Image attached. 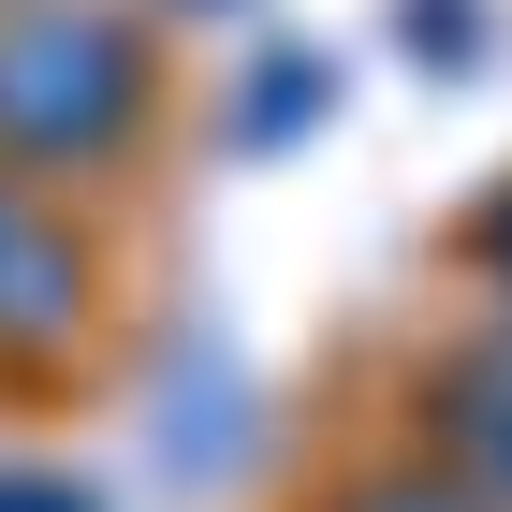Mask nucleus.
Instances as JSON below:
<instances>
[{
    "instance_id": "obj_1",
    "label": "nucleus",
    "mask_w": 512,
    "mask_h": 512,
    "mask_svg": "<svg viewBox=\"0 0 512 512\" xmlns=\"http://www.w3.org/2000/svg\"><path fill=\"white\" fill-rule=\"evenodd\" d=\"M147 103V59H132L118 15H88V0H30L15 30H0V147L15 161H103Z\"/></svg>"
},
{
    "instance_id": "obj_5",
    "label": "nucleus",
    "mask_w": 512,
    "mask_h": 512,
    "mask_svg": "<svg viewBox=\"0 0 512 512\" xmlns=\"http://www.w3.org/2000/svg\"><path fill=\"white\" fill-rule=\"evenodd\" d=\"M366 512H469V498H425V483H395V498H366Z\"/></svg>"
},
{
    "instance_id": "obj_6",
    "label": "nucleus",
    "mask_w": 512,
    "mask_h": 512,
    "mask_svg": "<svg viewBox=\"0 0 512 512\" xmlns=\"http://www.w3.org/2000/svg\"><path fill=\"white\" fill-rule=\"evenodd\" d=\"M498 264H512V235H498Z\"/></svg>"
},
{
    "instance_id": "obj_2",
    "label": "nucleus",
    "mask_w": 512,
    "mask_h": 512,
    "mask_svg": "<svg viewBox=\"0 0 512 512\" xmlns=\"http://www.w3.org/2000/svg\"><path fill=\"white\" fill-rule=\"evenodd\" d=\"M74 308H88V264L44 235L15 191H0V337H59Z\"/></svg>"
},
{
    "instance_id": "obj_4",
    "label": "nucleus",
    "mask_w": 512,
    "mask_h": 512,
    "mask_svg": "<svg viewBox=\"0 0 512 512\" xmlns=\"http://www.w3.org/2000/svg\"><path fill=\"white\" fill-rule=\"evenodd\" d=\"M0 512H88L74 483H30V469H0Z\"/></svg>"
},
{
    "instance_id": "obj_3",
    "label": "nucleus",
    "mask_w": 512,
    "mask_h": 512,
    "mask_svg": "<svg viewBox=\"0 0 512 512\" xmlns=\"http://www.w3.org/2000/svg\"><path fill=\"white\" fill-rule=\"evenodd\" d=\"M439 425L469 439L483 498H512V352H469V366H454V381H439Z\"/></svg>"
}]
</instances>
